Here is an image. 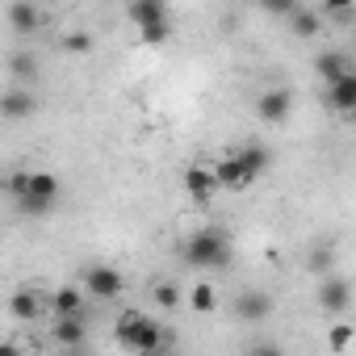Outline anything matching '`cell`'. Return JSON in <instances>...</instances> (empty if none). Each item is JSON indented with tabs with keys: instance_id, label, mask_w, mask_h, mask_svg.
<instances>
[{
	"instance_id": "1",
	"label": "cell",
	"mask_w": 356,
	"mask_h": 356,
	"mask_svg": "<svg viewBox=\"0 0 356 356\" xmlns=\"http://www.w3.org/2000/svg\"><path fill=\"white\" fill-rule=\"evenodd\" d=\"M9 193H13V202H17L22 214L42 218V214L55 210L63 185H59L55 172H13V176H9Z\"/></svg>"
},
{
	"instance_id": "2",
	"label": "cell",
	"mask_w": 356,
	"mask_h": 356,
	"mask_svg": "<svg viewBox=\"0 0 356 356\" xmlns=\"http://www.w3.org/2000/svg\"><path fill=\"white\" fill-rule=\"evenodd\" d=\"M189 268H227L231 264V239L222 227H206L197 235H189V243L181 248Z\"/></svg>"
},
{
	"instance_id": "3",
	"label": "cell",
	"mask_w": 356,
	"mask_h": 356,
	"mask_svg": "<svg viewBox=\"0 0 356 356\" xmlns=\"http://www.w3.org/2000/svg\"><path fill=\"white\" fill-rule=\"evenodd\" d=\"M118 339H122L130 352H138V356H155V352H163L168 331H163L151 314H143V310H126V314L118 318Z\"/></svg>"
},
{
	"instance_id": "4",
	"label": "cell",
	"mask_w": 356,
	"mask_h": 356,
	"mask_svg": "<svg viewBox=\"0 0 356 356\" xmlns=\"http://www.w3.org/2000/svg\"><path fill=\"white\" fill-rule=\"evenodd\" d=\"M126 17L138 26V38L147 47H163L172 38V26H168V5L163 0H134L126 9Z\"/></svg>"
},
{
	"instance_id": "5",
	"label": "cell",
	"mask_w": 356,
	"mask_h": 356,
	"mask_svg": "<svg viewBox=\"0 0 356 356\" xmlns=\"http://www.w3.org/2000/svg\"><path fill=\"white\" fill-rule=\"evenodd\" d=\"M84 289H88V298H97V302H113V298H122L126 281H122V273L109 268V264H88V268H84Z\"/></svg>"
},
{
	"instance_id": "6",
	"label": "cell",
	"mask_w": 356,
	"mask_h": 356,
	"mask_svg": "<svg viewBox=\"0 0 356 356\" xmlns=\"http://www.w3.org/2000/svg\"><path fill=\"white\" fill-rule=\"evenodd\" d=\"M181 185H185V193H189L193 202H202V206H206V202L218 193L210 163H189V168H185V176H181Z\"/></svg>"
},
{
	"instance_id": "7",
	"label": "cell",
	"mask_w": 356,
	"mask_h": 356,
	"mask_svg": "<svg viewBox=\"0 0 356 356\" xmlns=\"http://www.w3.org/2000/svg\"><path fill=\"white\" fill-rule=\"evenodd\" d=\"M289 109H293V92H289V88H268V92L256 101V118H260V122H268V126L285 122V118H289Z\"/></svg>"
},
{
	"instance_id": "8",
	"label": "cell",
	"mask_w": 356,
	"mask_h": 356,
	"mask_svg": "<svg viewBox=\"0 0 356 356\" xmlns=\"http://www.w3.org/2000/svg\"><path fill=\"white\" fill-rule=\"evenodd\" d=\"M34 109H38V101H34V92H30V88H22V84H13V88L0 92V118L22 122V118H30Z\"/></svg>"
},
{
	"instance_id": "9",
	"label": "cell",
	"mask_w": 356,
	"mask_h": 356,
	"mask_svg": "<svg viewBox=\"0 0 356 356\" xmlns=\"http://www.w3.org/2000/svg\"><path fill=\"white\" fill-rule=\"evenodd\" d=\"M235 314H239L243 323H264V318L273 314V298H268L264 289H243V293L235 298Z\"/></svg>"
},
{
	"instance_id": "10",
	"label": "cell",
	"mask_w": 356,
	"mask_h": 356,
	"mask_svg": "<svg viewBox=\"0 0 356 356\" xmlns=\"http://www.w3.org/2000/svg\"><path fill=\"white\" fill-rule=\"evenodd\" d=\"M210 172H214V185H218V189H231V193H239V189H248V185H252V176L239 168V159H235V155H222L218 163H210Z\"/></svg>"
},
{
	"instance_id": "11",
	"label": "cell",
	"mask_w": 356,
	"mask_h": 356,
	"mask_svg": "<svg viewBox=\"0 0 356 356\" xmlns=\"http://www.w3.org/2000/svg\"><path fill=\"white\" fill-rule=\"evenodd\" d=\"M318 306L331 310V314H343V310L352 306V285H348L343 277H327V281L318 285Z\"/></svg>"
},
{
	"instance_id": "12",
	"label": "cell",
	"mask_w": 356,
	"mask_h": 356,
	"mask_svg": "<svg viewBox=\"0 0 356 356\" xmlns=\"http://www.w3.org/2000/svg\"><path fill=\"white\" fill-rule=\"evenodd\" d=\"M5 17H9L13 34H38V30H42V22H47V13H42L38 5H30V0H22V5H9V9H5Z\"/></svg>"
},
{
	"instance_id": "13",
	"label": "cell",
	"mask_w": 356,
	"mask_h": 356,
	"mask_svg": "<svg viewBox=\"0 0 356 356\" xmlns=\"http://www.w3.org/2000/svg\"><path fill=\"white\" fill-rule=\"evenodd\" d=\"M84 289H76V285H59L51 298H47V306L55 310V318H76V314H84Z\"/></svg>"
},
{
	"instance_id": "14",
	"label": "cell",
	"mask_w": 356,
	"mask_h": 356,
	"mask_svg": "<svg viewBox=\"0 0 356 356\" xmlns=\"http://www.w3.org/2000/svg\"><path fill=\"white\" fill-rule=\"evenodd\" d=\"M231 155L239 159V168L252 176V181H256V176H264V172H268V163H273L268 147H264V143H256V138H252V143H243V147H239V151H231Z\"/></svg>"
},
{
	"instance_id": "15",
	"label": "cell",
	"mask_w": 356,
	"mask_h": 356,
	"mask_svg": "<svg viewBox=\"0 0 356 356\" xmlns=\"http://www.w3.org/2000/svg\"><path fill=\"white\" fill-rule=\"evenodd\" d=\"M47 310V298L38 293V289H17L13 298H9V314L17 318V323H30V318H38Z\"/></svg>"
},
{
	"instance_id": "16",
	"label": "cell",
	"mask_w": 356,
	"mask_h": 356,
	"mask_svg": "<svg viewBox=\"0 0 356 356\" xmlns=\"http://www.w3.org/2000/svg\"><path fill=\"white\" fill-rule=\"evenodd\" d=\"M51 335H55V343H63V352H67V348H84L88 323H84V314H76V318H55Z\"/></svg>"
},
{
	"instance_id": "17",
	"label": "cell",
	"mask_w": 356,
	"mask_h": 356,
	"mask_svg": "<svg viewBox=\"0 0 356 356\" xmlns=\"http://www.w3.org/2000/svg\"><path fill=\"white\" fill-rule=\"evenodd\" d=\"M327 105L335 113H356V72L335 80V84H327Z\"/></svg>"
},
{
	"instance_id": "18",
	"label": "cell",
	"mask_w": 356,
	"mask_h": 356,
	"mask_svg": "<svg viewBox=\"0 0 356 356\" xmlns=\"http://www.w3.org/2000/svg\"><path fill=\"white\" fill-rule=\"evenodd\" d=\"M314 67H318V76H323L327 84H335V80L352 76V59H348V55H339V51H327V55H318V59H314Z\"/></svg>"
},
{
	"instance_id": "19",
	"label": "cell",
	"mask_w": 356,
	"mask_h": 356,
	"mask_svg": "<svg viewBox=\"0 0 356 356\" xmlns=\"http://www.w3.org/2000/svg\"><path fill=\"white\" fill-rule=\"evenodd\" d=\"M9 76L26 88V84L38 76V55H34V51H13V55H9Z\"/></svg>"
},
{
	"instance_id": "20",
	"label": "cell",
	"mask_w": 356,
	"mask_h": 356,
	"mask_svg": "<svg viewBox=\"0 0 356 356\" xmlns=\"http://www.w3.org/2000/svg\"><path fill=\"white\" fill-rule=\"evenodd\" d=\"M289 30H293L298 38H314V34L323 30V17H318L314 9H302V5H298V9L289 13Z\"/></svg>"
},
{
	"instance_id": "21",
	"label": "cell",
	"mask_w": 356,
	"mask_h": 356,
	"mask_svg": "<svg viewBox=\"0 0 356 356\" xmlns=\"http://www.w3.org/2000/svg\"><path fill=\"white\" fill-rule=\"evenodd\" d=\"M189 310H197V314H210V310H218V289H214L210 281L193 285V289H189Z\"/></svg>"
},
{
	"instance_id": "22",
	"label": "cell",
	"mask_w": 356,
	"mask_h": 356,
	"mask_svg": "<svg viewBox=\"0 0 356 356\" xmlns=\"http://www.w3.org/2000/svg\"><path fill=\"white\" fill-rule=\"evenodd\" d=\"M59 47H63L67 55H88L97 42H92V34H88V30H72V34H63V38H59Z\"/></svg>"
},
{
	"instance_id": "23",
	"label": "cell",
	"mask_w": 356,
	"mask_h": 356,
	"mask_svg": "<svg viewBox=\"0 0 356 356\" xmlns=\"http://www.w3.org/2000/svg\"><path fill=\"white\" fill-rule=\"evenodd\" d=\"M151 298H155V306H159V310H176V306L185 302V298H181V289H176L172 281H159V285L151 289Z\"/></svg>"
},
{
	"instance_id": "24",
	"label": "cell",
	"mask_w": 356,
	"mask_h": 356,
	"mask_svg": "<svg viewBox=\"0 0 356 356\" xmlns=\"http://www.w3.org/2000/svg\"><path fill=\"white\" fill-rule=\"evenodd\" d=\"M327 343H331L335 352H343V348L352 343V323H348V318H339V323H335V327L327 331Z\"/></svg>"
},
{
	"instance_id": "25",
	"label": "cell",
	"mask_w": 356,
	"mask_h": 356,
	"mask_svg": "<svg viewBox=\"0 0 356 356\" xmlns=\"http://www.w3.org/2000/svg\"><path fill=\"white\" fill-rule=\"evenodd\" d=\"M318 17H335V22H352V17H356V9H352V5H327V9H323Z\"/></svg>"
},
{
	"instance_id": "26",
	"label": "cell",
	"mask_w": 356,
	"mask_h": 356,
	"mask_svg": "<svg viewBox=\"0 0 356 356\" xmlns=\"http://www.w3.org/2000/svg\"><path fill=\"white\" fill-rule=\"evenodd\" d=\"M264 9H268V13H277V17H289V13L298 9V0H268Z\"/></svg>"
},
{
	"instance_id": "27",
	"label": "cell",
	"mask_w": 356,
	"mask_h": 356,
	"mask_svg": "<svg viewBox=\"0 0 356 356\" xmlns=\"http://www.w3.org/2000/svg\"><path fill=\"white\" fill-rule=\"evenodd\" d=\"M248 356H285V352H281L277 343H268V339H260V343H252V348H248Z\"/></svg>"
},
{
	"instance_id": "28",
	"label": "cell",
	"mask_w": 356,
	"mask_h": 356,
	"mask_svg": "<svg viewBox=\"0 0 356 356\" xmlns=\"http://www.w3.org/2000/svg\"><path fill=\"white\" fill-rule=\"evenodd\" d=\"M0 356H22V348L13 339H0Z\"/></svg>"
},
{
	"instance_id": "29",
	"label": "cell",
	"mask_w": 356,
	"mask_h": 356,
	"mask_svg": "<svg viewBox=\"0 0 356 356\" xmlns=\"http://www.w3.org/2000/svg\"><path fill=\"white\" fill-rule=\"evenodd\" d=\"M63 356H88V348H67Z\"/></svg>"
},
{
	"instance_id": "30",
	"label": "cell",
	"mask_w": 356,
	"mask_h": 356,
	"mask_svg": "<svg viewBox=\"0 0 356 356\" xmlns=\"http://www.w3.org/2000/svg\"><path fill=\"white\" fill-rule=\"evenodd\" d=\"M155 356H172V352H155Z\"/></svg>"
}]
</instances>
